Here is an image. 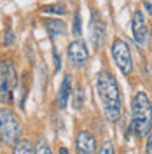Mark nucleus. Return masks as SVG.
Segmentation results:
<instances>
[{
    "instance_id": "1",
    "label": "nucleus",
    "mask_w": 152,
    "mask_h": 154,
    "mask_svg": "<svg viewBox=\"0 0 152 154\" xmlns=\"http://www.w3.org/2000/svg\"><path fill=\"white\" fill-rule=\"evenodd\" d=\"M96 93L102 102V110L107 121L115 123L123 116V103H121V91L117 81L108 72H100L96 75Z\"/></svg>"
},
{
    "instance_id": "2",
    "label": "nucleus",
    "mask_w": 152,
    "mask_h": 154,
    "mask_svg": "<svg viewBox=\"0 0 152 154\" xmlns=\"http://www.w3.org/2000/svg\"><path fill=\"white\" fill-rule=\"evenodd\" d=\"M131 126L136 137H147L152 131V103L145 91L135 93L131 102Z\"/></svg>"
},
{
    "instance_id": "3",
    "label": "nucleus",
    "mask_w": 152,
    "mask_h": 154,
    "mask_svg": "<svg viewBox=\"0 0 152 154\" xmlns=\"http://www.w3.org/2000/svg\"><path fill=\"white\" fill-rule=\"evenodd\" d=\"M23 126L18 116L9 109H0V140L5 145H14L21 140Z\"/></svg>"
},
{
    "instance_id": "4",
    "label": "nucleus",
    "mask_w": 152,
    "mask_h": 154,
    "mask_svg": "<svg viewBox=\"0 0 152 154\" xmlns=\"http://www.w3.org/2000/svg\"><path fill=\"white\" fill-rule=\"evenodd\" d=\"M18 88V74L12 61L4 60L0 61V103L12 102V91Z\"/></svg>"
},
{
    "instance_id": "5",
    "label": "nucleus",
    "mask_w": 152,
    "mask_h": 154,
    "mask_svg": "<svg viewBox=\"0 0 152 154\" xmlns=\"http://www.w3.org/2000/svg\"><path fill=\"white\" fill-rule=\"evenodd\" d=\"M112 56H114L115 65L119 67V70L124 75H129L133 72V56H131V51L126 40L115 38L112 44Z\"/></svg>"
},
{
    "instance_id": "6",
    "label": "nucleus",
    "mask_w": 152,
    "mask_h": 154,
    "mask_svg": "<svg viewBox=\"0 0 152 154\" xmlns=\"http://www.w3.org/2000/svg\"><path fill=\"white\" fill-rule=\"evenodd\" d=\"M68 60L72 63V67L75 68H82L87 63V58H89V51H87V46L82 40H74L67 49Z\"/></svg>"
},
{
    "instance_id": "7",
    "label": "nucleus",
    "mask_w": 152,
    "mask_h": 154,
    "mask_svg": "<svg viewBox=\"0 0 152 154\" xmlns=\"http://www.w3.org/2000/svg\"><path fill=\"white\" fill-rule=\"evenodd\" d=\"M131 30H133L135 42H136L138 46H143V44L147 42V25H145L143 12L140 9H136L133 12V18H131Z\"/></svg>"
},
{
    "instance_id": "8",
    "label": "nucleus",
    "mask_w": 152,
    "mask_h": 154,
    "mask_svg": "<svg viewBox=\"0 0 152 154\" xmlns=\"http://www.w3.org/2000/svg\"><path fill=\"white\" fill-rule=\"evenodd\" d=\"M75 152L77 154H96V138L89 131H79L75 137Z\"/></svg>"
},
{
    "instance_id": "9",
    "label": "nucleus",
    "mask_w": 152,
    "mask_h": 154,
    "mask_svg": "<svg viewBox=\"0 0 152 154\" xmlns=\"http://www.w3.org/2000/svg\"><path fill=\"white\" fill-rule=\"evenodd\" d=\"M89 37H91L93 49L98 51L105 40V25L100 18H96V14H93V18L89 21Z\"/></svg>"
},
{
    "instance_id": "10",
    "label": "nucleus",
    "mask_w": 152,
    "mask_h": 154,
    "mask_svg": "<svg viewBox=\"0 0 152 154\" xmlns=\"http://www.w3.org/2000/svg\"><path fill=\"white\" fill-rule=\"evenodd\" d=\"M70 96H72V77L70 74L63 77V81H61V86H59V91H58L56 95V105L58 109H65L68 105V100H70Z\"/></svg>"
},
{
    "instance_id": "11",
    "label": "nucleus",
    "mask_w": 152,
    "mask_h": 154,
    "mask_svg": "<svg viewBox=\"0 0 152 154\" xmlns=\"http://www.w3.org/2000/svg\"><path fill=\"white\" fill-rule=\"evenodd\" d=\"M44 26L47 30V33L51 37H59L67 32V26L61 19H56V18H49V19H44Z\"/></svg>"
},
{
    "instance_id": "12",
    "label": "nucleus",
    "mask_w": 152,
    "mask_h": 154,
    "mask_svg": "<svg viewBox=\"0 0 152 154\" xmlns=\"http://www.w3.org/2000/svg\"><path fill=\"white\" fill-rule=\"evenodd\" d=\"M12 154H33V145L28 140H18L12 147Z\"/></svg>"
},
{
    "instance_id": "13",
    "label": "nucleus",
    "mask_w": 152,
    "mask_h": 154,
    "mask_svg": "<svg viewBox=\"0 0 152 154\" xmlns=\"http://www.w3.org/2000/svg\"><path fill=\"white\" fill-rule=\"evenodd\" d=\"M42 11H44L46 14H58V16H63V14H67V9H65V5H63V4L47 5V7H44Z\"/></svg>"
},
{
    "instance_id": "14",
    "label": "nucleus",
    "mask_w": 152,
    "mask_h": 154,
    "mask_svg": "<svg viewBox=\"0 0 152 154\" xmlns=\"http://www.w3.org/2000/svg\"><path fill=\"white\" fill-rule=\"evenodd\" d=\"M33 154H53L51 147L47 145L46 140H37V144L33 145Z\"/></svg>"
},
{
    "instance_id": "15",
    "label": "nucleus",
    "mask_w": 152,
    "mask_h": 154,
    "mask_svg": "<svg viewBox=\"0 0 152 154\" xmlns=\"http://www.w3.org/2000/svg\"><path fill=\"white\" fill-rule=\"evenodd\" d=\"M84 98H86L84 89L79 86L75 91H74V107H75V109H81V107L84 105Z\"/></svg>"
},
{
    "instance_id": "16",
    "label": "nucleus",
    "mask_w": 152,
    "mask_h": 154,
    "mask_svg": "<svg viewBox=\"0 0 152 154\" xmlns=\"http://www.w3.org/2000/svg\"><path fill=\"white\" fill-rule=\"evenodd\" d=\"M72 33H74V37H81V33H82V30H81V14H79V12L74 14V26H72Z\"/></svg>"
},
{
    "instance_id": "17",
    "label": "nucleus",
    "mask_w": 152,
    "mask_h": 154,
    "mask_svg": "<svg viewBox=\"0 0 152 154\" xmlns=\"http://www.w3.org/2000/svg\"><path fill=\"white\" fill-rule=\"evenodd\" d=\"M98 154H115V147L114 144L110 142V140H107L102 147H100V151H98Z\"/></svg>"
},
{
    "instance_id": "18",
    "label": "nucleus",
    "mask_w": 152,
    "mask_h": 154,
    "mask_svg": "<svg viewBox=\"0 0 152 154\" xmlns=\"http://www.w3.org/2000/svg\"><path fill=\"white\" fill-rule=\"evenodd\" d=\"M4 44L5 46H12L14 44V32H12V28H7L5 30V37H4Z\"/></svg>"
},
{
    "instance_id": "19",
    "label": "nucleus",
    "mask_w": 152,
    "mask_h": 154,
    "mask_svg": "<svg viewBox=\"0 0 152 154\" xmlns=\"http://www.w3.org/2000/svg\"><path fill=\"white\" fill-rule=\"evenodd\" d=\"M145 154H152V131L147 135V142H145Z\"/></svg>"
},
{
    "instance_id": "20",
    "label": "nucleus",
    "mask_w": 152,
    "mask_h": 154,
    "mask_svg": "<svg viewBox=\"0 0 152 154\" xmlns=\"http://www.w3.org/2000/svg\"><path fill=\"white\" fill-rule=\"evenodd\" d=\"M54 68H56V72H59V68H61V60H59L58 51H54Z\"/></svg>"
},
{
    "instance_id": "21",
    "label": "nucleus",
    "mask_w": 152,
    "mask_h": 154,
    "mask_svg": "<svg viewBox=\"0 0 152 154\" xmlns=\"http://www.w3.org/2000/svg\"><path fill=\"white\" fill-rule=\"evenodd\" d=\"M143 7H145V11L152 16V2H143Z\"/></svg>"
},
{
    "instance_id": "22",
    "label": "nucleus",
    "mask_w": 152,
    "mask_h": 154,
    "mask_svg": "<svg viewBox=\"0 0 152 154\" xmlns=\"http://www.w3.org/2000/svg\"><path fill=\"white\" fill-rule=\"evenodd\" d=\"M59 154H68L67 147H61V149H59Z\"/></svg>"
},
{
    "instance_id": "23",
    "label": "nucleus",
    "mask_w": 152,
    "mask_h": 154,
    "mask_svg": "<svg viewBox=\"0 0 152 154\" xmlns=\"http://www.w3.org/2000/svg\"><path fill=\"white\" fill-rule=\"evenodd\" d=\"M150 44H152V33H150Z\"/></svg>"
},
{
    "instance_id": "24",
    "label": "nucleus",
    "mask_w": 152,
    "mask_h": 154,
    "mask_svg": "<svg viewBox=\"0 0 152 154\" xmlns=\"http://www.w3.org/2000/svg\"><path fill=\"white\" fill-rule=\"evenodd\" d=\"M150 2H152V0H150Z\"/></svg>"
}]
</instances>
